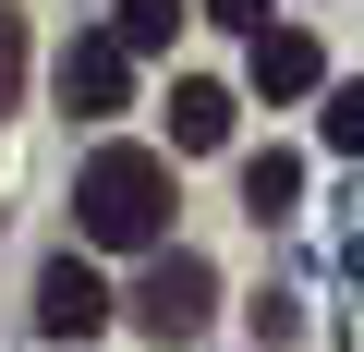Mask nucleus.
<instances>
[{"instance_id": "obj_9", "label": "nucleus", "mask_w": 364, "mask_h": 352, "mask_svg": "<svg viewBox=\"0 0 364 352\" xmlns=\"http://www.w3.org/2000/svg\"><path fill=\"white\" fill-rule=\"evenodd\" d=\"M328 146L364 158V85H328Z\"/></svg>"}, {"instance_id": "obj_10", "label": "nucleus", "mask_w": 364, "mask_h": 352, "mask_svg": "<svg viewBox=\"0 0 364 352\" xmlns=\"http://www.w3.org/2000/svg\"><path fill=\"white\" fill-rule=\"evenodd\" d=\"M13 97H25V25L0 13V110H13Z\"/></svg>"}, {"instance_id": "obj_6", "label": "nucleus", "mask_w": 364, "mask_h": 352, "mask_svg": "<svg viewBox=\"0 0 364 352\" xmlns=\"http://www.w3.org/2000/svg\"><path fill=\"white\" fill-rule=\"evenodd\" d=\"M170 146H231V85H170Z\"/></svg>"}, {"instance_id": "obj_7", "label": "nucleus", "mask_w": 364, "mask_h": 352, "mask_svg": "<svg viewBox=\"0 0 364 352\" xmlns=\"http://www.w3.org/2000/svg\"><path fill=\"white\" fill-rule=\"evenodd\" d=\"M243 207H255V219H291V207H304V158H291V146L243 158Z\"/></svg>"}, {"instance_id": "obj_5", "label": "nucleus", "mask_w": 364, "mask_h": 352, "mask_svg": "<svg viewBox=\"0 0 364 352\" xmlns=\"http://www.w3.org/2000/svg\"><path fill=\"white\" fill-rule=\"evenodd\" d=\"M316 85H328L316 37L304 25H255V97H316Z\"/></svg>"}, {"instance_id": "obj_3", "label": "nucleus", "mask_w": 364, "mask_h": 352, "mask_svg": "<svg viewBox=\"0 0 364 352\" xmlns=\"http://www.w3.org/2000/svg\"><path fill=\"white\" fill-rule=\"evenodd\" d=\"M37 328H49V340H97V328H109V279H97L85 255H49V267H37Z\"/></svg>"}, {"instance_id": "obj_2", "label": "nucleus", "mask_w": 364, "mask_h": 352, "mask_svg": "<svg viewBox=\"0 0 364 352\" xmlns=\"http://www.w3.org/2000/svg\"><path fill=\"white\" fill-rule=\"evenodd\" d=\"M207 316H219V267H207V255H158V267H146V292H134V328H146L158 352H170V340H195Z\"/></svg>"}, {"instance_id": "obj_4", "label": "nucleus", "mask_w": 364, "mask_h": 352, "mask_svg": "<svg viewBox=\"0 0 364 352\" xmlns=\"http://www.w3.org/2000/svg\"><path fill=\"white\" fill-rule=\"evenodd\" d=\"M122 97H134V61H122L109 37H73V49H61V110H73V122H109Z\"/></svg>"}, {"instance_id": "obj_8", "label": "nucleus", "mask_w": 364, "mask_h": 352, "mask_svg": "<svg viewBox=\"0 0 364 352\" xmlns=\"http://www.w3.org/2000/svg\"><path fill=\"white\" fill-rule=\"evenodd\" d=\"M195 13V0H122V25H109V49L122 61H146V49H170V25Z\"/></svg>"}, {"instance_id": "obj_1", "label": "nucleus", "mask_w": 364, "mask_h": 352, "mask_svg": "<svg viewBox=\"0 0 364 352\" xmlns=\"http://www.w3.org/2000/svg\"><path fill=\"white\" fill-rule=\"evenodd\" d=\"M73 219H85V243H109V255H158V243H170V158H158V146H97L85 183H73Z\"/></svg>"}, {"instance_id": "obj_11", "label": "nucleus", "mask_w": 364, "mask_h": 352, "mask_svg": "<svg viewBox=\"0 0 364 352\" xmlns=\"http://www.w3.org/2000/svg\"><path fill=\"white\" fill-rule=\"evenodd\" d=\"M195 13H219V25H243V37H255V25L279 13V0H195Z\"/></svg>"}]
</instances>
